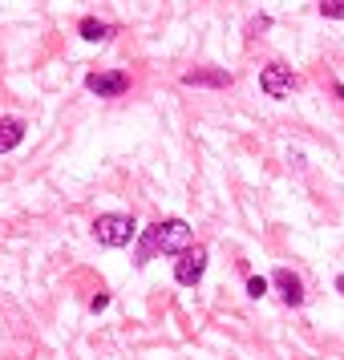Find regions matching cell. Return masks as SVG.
Returning <instances> with one entry per match:
<instances>
[{
    "instance_id": "9c48e42d",
    "label": "cell",
    "mask_w": 344,
    "mask_h": 360,
    "mask_svg": "<svg viewBox=\"0 0 344 360\" xmlns=\"http://www.w3.org/2000/svg\"><path fill=\"white\" fill-rule=\"evenodd\" d=\"M77 33H82V41H110V37H114V25H106V20H98V17H85L82 25H77Z\"/></svg>"
},
{
    "instance_id": "277c9868",
    "label": "cell",
    "mask_w": 344,
    "mask_h": 360,
    "mask_svg": "<svg viewBox=\"0 0 344 360\" xmlns=\"http://www.w3.org/2000/svg\"><path fill=\"white\" fill-rule=\"evenodd\" d=\"M203 271H207V251H203V247H191V251H182L179 263H174V283L195 288L198 279H203Z\"/></svg>"
},
{
    "instance_id": "5b68a950",
    "label": "cell",
    "mask_w": 344,
    "mask_h": 360,
    "mask_svg": "<svg viewBox=\"0 0 344 360\" xmlns=\"http://www.w3.org/2000/svg\"><path fill=\"white\" fill-rule=\"evenodd\" d=\"M85 89H89V94H98V98H117V94H126V89H130V77H126L122 69H110V73H89V77H85Z\"/></svg>"
},
{
    "instance_id": "3957f363",
    "label": "cell",
    "mask_w": 344,
    "mask_h": 360,
    "mask_svg": "<svg viewBox=\"0 0 344 360\" xmlns=\"http://www.w3.org/2000/svg\"><path fill=\"white\" fill-rule=\"evenodd\" d=\"M260 89L267 94V98H288L295 89V73L292 65H284V61H267L260 73Z\"/></svg>"
},
{
    "instance_id": "52a82bcc",
    "label": "cell",
    "mask_w": 344,
    "mask_h": 360,
    "mask_svg": "<svg viewBox=\"0 0 344 360\" xmlns=\"http://www.w3.org/2000/svg\"><path fill=\"white\" fill-rule=\"evenodd\" d=\"M182 85H211V89H227L231 85V73L227 69H191Z\"/></svg>"
},
{
    "instance_id": "8fae6325",
    "label": "cell",
    "mask_w": 344,
    "mask_h": 360,
    "mask_svg": "<svg viewBox=\"0 0 344 360\" xmlns=\"http://www.w3.org/2000/svg\"><path fill=\"white\" fill-rule=\"evenodd\" d=\"M267 288H272V279H263V276H251V279H247V295H251V300L267 295Z\"/></svg>"
},
{
    "instance_id": "30bf717a",
    "label": "cell",
    "mask_w": 344,
    "mask_h": 360,
    "mask_svg": "<svg viewBox=\"0 0 344 360\" xmlns=\"http://www.w3.org/2000/svg\"><path fill=\"white\" fill-rule=\"evenodd\" d=\"M320 17H328V20H344V0H320Z\"/></svg>"
},
{
    "instance_id": "7a4b0ae2",
    "label": "cell",
    "mask_w": 344,
    "mask_h": 360,
    "mask_svg": "<svg viewBox=\"0 0 344 360\" xmlns=\"http://www.w3.org/2000/svg\"><path fill=\"white\" fill-rule=\"evenodd\" d=\"M134 219L130 214H101L98 223H94V239L106 247H126L134 239Z\"/></svg>"
},
{
    "instance_id": "ba28073f",
    "label": "cell",
    "mask_w": 344,
    "mask_h": 360,
    "mask_svg": "<svg viewBox=\"0 0 344 360\" xmlns=\"http://www.w3.org/2000/svg\"><path fill=\"white\" fill-rule=\"evenodd\" d=\"M20 138H25V122L20 117H0V154L13 150Z\"/></svg>"
},
{
    "instance_id": "4fadbf2b",
    "label": "cell",
    "mask_w": 344,
    "mask_h": 360,
    "mask_svg": "<svg viewBox=\"0 0 344 360\" xmlns=\"http://www.w3.org/2000/svg\"><path fill=\"white\" fill-rule=\"evenodd\" d=\"M106 304H110V295H106V292H98V295H94V300H89V308H94V311H101V308H106Z\"/></svg>"
},
{
    "instance_id": "6da1fadb",
    "label": "cell",
    "mask_w": 344,
    "mask_h": 360,
    "mask_svg": "<svg viewBox=\"0 0 344 360\" xmlns=\"http://www.w3.org/2000/svg\"><path fill=\"white\" fill-rule=\"evenodd\" d=\"M195 247V231L186 227L182 219H163V223H154V227L142 235V243H138V263H150L158 259V255H182V251H191Z\"/></svg>"
},
{
    "instance_id": "5bb4252c",
    "label": "cell",
    "mask_w": 344,
    "mask_h": 360,
    "mask_svg": "<svg viewBox=\"0 0 344 360\" xmlns=\"http://www.w3.org/2000/svg\"><path fill=\"white\" fill-rule=\"evenodd\" d=\"M336 288H340V295H344V276H340V279H336Z\"/></svg>"
},
{
    "instance_id": "7c38bea8",
    "label": "cell",
    "mask_w": 344,
    "mask_h": 360,
    "mask_svg": "<svg viewBox=\"0 0 344 360\" xmlns=\"http://www.w3.org/2000/svg\"><path fill=\"white\" fill-rule=\"evenodd\" d=\"M272 29V17H251V37L255 33H267Z\"/></svg>"
},
{
    "instance_id": "8992f818",
    "label": "cell",
    "mask_w": 344,
    "mask_h": 360,
    "mask_svg": "<svg viewBox=\"0 0 344 360\" xmlns=\"http://www.w3.org/2000/svg\"><path fill=\"white\" fill-rule=\"evenodd\" d=\"M272 288L279 292V300H284L288 308H300V304H304V283H300V276L288 271V267H279L276 276H272Z\"/></svg>"
}]
</instances>
